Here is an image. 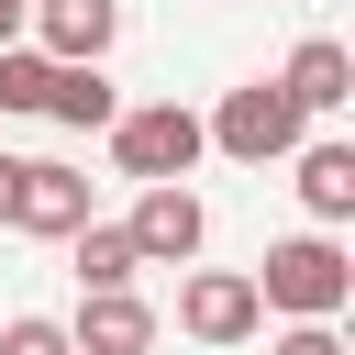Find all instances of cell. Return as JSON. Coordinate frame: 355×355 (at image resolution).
<instances>
[{"label":"cell","instance_id":"obj_1","mask_svg":"<svg viewBox=\"0 0 355 355\" xmlns=\"http://www.w3.org/2000/svg\"><path fill=\"white\" fill-rule=\"evenodd\" d=\"M244 277H255V300H266V311H288V322H333V311L355 300V255L333 244V222H311V233L266 244Z\"/></svg>","mask_w":355,"mask_h":355},{"label":"cell","instance_id":"obj_2","mask_svg":"<svg viewBox=\"0 0 355 355\" xmlns=\"http://www.w3.org/2000/svg\"><path fill=\"white\" fill-rule=\"evenodd\" d=\"M200 133H211V155H233V166H277V155L311 133V111H300L277 78H244V89H222V111H200Z\"/></svg>","mask_w":355,"mask_h":355},{"label":"cell","instance_id":"obj_3","mask_svg":"<svg viewBox=\"0 0 355 355\" xmlns=\"http://www.w3.org/2000/svg\"><path fill=\"white\" fill-rule=\"evenodd\" d=\"M100 133H111V166H122L133 189H144V178H189V166L211 155V133H200V111H189V100H144V111H111Z\"/></svg>","mask_w":355,"mask_h":355},{"label":"cell","instance_id":"obj_4","mask_svg":"<svg viewBox=\"0 0 355 355\" xmlns=\"http://www.w3.org/2000/svg\"><path fill=\"white\" fill-rule=\"evenodd\" d=\"M122 233H133V255H144V266H189V255L211 244V211H200V189H189V178H144V189H133V211H122Z\"/></svg>","mask_w":355,"mask_h":355},{"label":"cell","instance_id":"obj_5","mask_svg":"<svg viewBox=\"0 0 355 355\" xmlns=\"http://www.w3.org/2000/svg\"><path fill=\"white\" fill-rule=\"evenodd\" d=\"M178 333H189V344H255V333H266L255 277H244V266H189V277H178Z\"/></svg>","mask_w":355,"mask_h":355},{"label":"cell","instance_id":"obj_6","mask_svg":"<svg viewBox=\"0 0 355 355\" xmlns=\"http://www.w3.org/2000/svg\"><path fill=\"white\" fill-rule=\"evenodd\" d=\"M78 222H89V178L55 166V155H22V166H11V233H55V244H67Z\"/></svg>","mask_w":355,"mask_h":355},{"label":"cell","instance_id":"obj_7","mask_svg":"<svg viewBox=\"0 0 355 355\" xmlns=\"http://www.w3.org/2000/svg\"><path fill=\"white\" fill-rule=\"evenodd\" d=\"M67 344H78V355H155V300H144V288H78Z\"/></svg>","mask_w":355,"mask_h":355},{"label":"cell","instance_id":"obj_8","mask_svg":"<svg viewBox=\"0 0 355 355\" xmlns=\"http://www.w3.org/2000/svg\"><path fill=\"white\" fill-rule=\"evenodd\" d=\"M22 33H33L44 55H111L122 0H22Z\"/></svg>","mask_w":355,"mask_h":355},{"label":"cell","instance_id":"obj_9","mask_svg":"<svg viewBox=\"0 0 355 355\" xmlns=\"http://www.w3.org/2000/svg\"><path fill=\"white\" fill-rule=\"evenodd\" d=\"M277 89L322 122V111H344V100H355V55H344L333 33H300V44H288V67H277Z\"/></svg>","mask_w":355,"mask_h":355},{"label":"cell","instance_id":"obj_10","mask_svg":"<svg viewBox=\"0 0 355 355\" xmlns=\"http://www.w3.org/2000/svg\"><path fill=\"white\" fill-rule=\"evenodd\" d=\"M300 211L311 222H355V144L344 133H300Z\"/></svg>","mask_w":355,"mask_h":355},{"label":"cell","instance_id":"obj_11","mask_svg":"<svg viewBox=\"0 0 355 355\" xmlns=\"http://www.w3.org/2000/svg\"><path fill=\"white\" fill-rule=\"evenodd\" d=\"M122 111V89L100 78V55H55V78H44V122H67V133H100Z\"/></svg>","mask_w":355,"mask_h":355},{"label":"cell","instance_id":"obj_12","mask_svg":"<svg viewBox=\"0 0 355 355\" xmlns=\"http://www.w3.org/2000/svg\"><path fill=\"white\" fill-rule=\"evenodd\" d=\"M67 255H78V288H133V277H144L133 233H122V222H100V211H89V222L67 233Z\"/></svg>","mask_w":355,"mask_h":355},{"label":"cell","instance_id":"obj_13","mask_svg":"<svg viewBox=\"0 0 355 355\" xmlns=\"http://www.w3.org/2000/svg\"><path fill=\"white\" fill-rule=\"evenodd\" d=\"M44 78H55V55H44L33 33H11V44H0V111H11V122L44 111Z\"/></svg>","mask_w":355,"mask_h":355},{"label":"cell","instance_id":"obj_14","mask_svg":"<svg viewBox=\"0 0 355 355\" xmlns=\"http://www.w3.org/2000/svg\"><path fill=\"white\" fill-rule=\"evenodd\" d=\"M0 355H78V344H67L55 311H11V322H0Z\"/></svg>","mask_w":355,"mask_h":355},{"label":"cell","instance_id":"obj_15","mask_svg":"<svg viewBox=\"0 0 355 355\" xmlns=\"http://www.w3.org/2000/svg\"><path fill=\"white\" fill-rule=\"evenodd\" d=\"M266 355H344V333H333V322H288Z\"/></svg>","mask_w":355,"mask_h":355},{"label":"cell","instance_id":"obj_16","mask_svg":"<svg viewBox=\"0 0 355 355\" xmlns=\"http://www.w3.org/2000/svg\"><path fill=\"white\" fill-rule=\"evenodd\" d=\"M11 166H22V155H0V233H11Z\"/></svg>","mask_w":355,"mask_h":355}]
</instances>
